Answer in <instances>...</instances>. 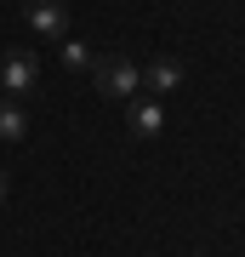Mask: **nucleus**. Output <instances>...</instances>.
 I'll return each instance as SVG.
<instances>
[{"label": "nucleus", "instance_id": "nucleus-1", "mask_svg": "<svg viewBox=\"0 0 245 257\" xmlns=\"http://www.w3.org/2000/svg\"><path fill=\"white\" fill-rule=\"evenodd\" d=\"M91 86H97L103 97H137L143 92V69L131 63V57H91Z\"/></svg>", "mask_w": 245, "mask_h": 257}, {"label": "nucleus", "instance_id": "nucleus-2", "mask_svg": "<svg viewBox=\"0 0 245 257\" xmlns=\"http://www.w3.org/2000/svg\"><path fill=\"white\" fill-rule=\"evenodd\" d=\"M0 92L6 97H35L40 92V57L35 52H6L0 57Z\"/></svg>", "mask_w": 245, "mask_h": 257}, {"label": "nucleus", "instance_id": "nucleus-3", "mask_svg": "<svg viewBox=\"0 0 245 257\" xmlns=\"http://www.w3.org/2000/svg\"><path fill=\"white\" fill-rule=\"evenodd\" d=\"M23 23L46 40H69V6L63 0H29L23 6Z\"/></svg>", "mask_w": 245, "mask_h": 257}, {"label": "nucleus", "instance_id": "nucleus-4", "mask_svg": "<svg viewBox=\"0 0 245 257\" xmlns=\"http://www.w3.org/2000/svg\"><path fill=\"white\" fill-rule=\"evenodd\" d=\"M143 86H148L154 97H171L177 86H182V63H177V57H154V63L143 69Z\"/></svg>", "mask_w": 245, "mask_h": 257}, {"label": "nucleus", "instance_id": "nucleus-5", "mask_svg": "<svg viewBox=\"0 0 245 257\" xmlns=\"http://www.w3.org/2000/svg\"><path fill=\"white\" fill-rule=\"evenodd\" d=\"M29 138V114L12 97H0V143H23Z\"/></svg>", "mask_w": 245, "mask_h": 257}, {"label": "nucleus", "instance_id": "nucleus-6", "mask_svg": "<svg viewBox=\"0 0 245 257\" xmlns=\"http://www.w3.org/2000/svg\"><path fill=\"white\" fill-rule=\"evenodd\" d=\"M160 126H165V114L154 109V103H137L131 97V132H137V138H154Z\"/></svg>", "mask_w": 245, "mask_h": 257}, {"label": "nucleus", "instance_id": "nucleus-7", "mask_svg": "<svg viewBox=\"0 0 245 257\" xmlns=\"http://www.w3.org/2000/svg\"><path fill=\"white\" fill-rule=\"evenodd\" d=\"M63 69H69V74H86V69H91V52L80 46V40H63Z\"/></svg>", "mask_w": 245, "mask_h": 257}, {"label": "nucleus", "instance_id": "nucleus-8", "mask_svg": "<svg viewBox=\"0 0 245 257\" xmlns=\"http://www.w3.org/2000/svg\"><path fill=\"white\" fill-rule=\"evenodd\" d=\"M0 200H6V166H0Z\"/></svg>", "mask_w": 245, "mask_h": 257}]
</instances>
